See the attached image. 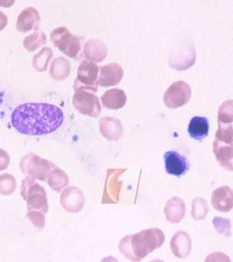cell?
<instances>
[{
  "instance_id": "cell-1",
  "label": "cell",
  "mask_w": 233,
  "mask_h": 262,
  "mask_svg": "<svg viewBox=\"0 0 233 262\" xmlns=\"http://www.w3.org/2000/svg\"><path fill=\"white\" fill-rule=\"evenodd\" d=\"M64 122L63 112L47 103H26L13 110L11 122L19 133L44 136L56 131Z\"/></svg>"
},
{
  "instance_id": "cell-2",
  "label": "cell",
  "mask_w": 233,
  "mask_h": 262,
  "mask_svg": "<svg viewBox=\"0 0 233 262\" xmlns=\"http://www.w3.org/2000/svg\"><path fill=\"white\" fill-rule=\"evenodd\" d=\"M165 234L158 228L143 230L135 234L127 235L121 239L120 252L131 261H140L162 246Z\"/></svg>"
},
{
  "instance_id": "cell-3",
  "label": "cell",
  "mask_w": 233,
  "mask_h": 262,
  "mask_svg": "<svg viewBox=\"0 0 233 262\" xmlns=\"http://www.w3.org/2000/svg\"><path fill=\"white\" fill-rule=\"evenodd\" d=\"M22 197L27 202L29 211H39L47 213L49 206L45 190L36 182L34 178L27 177L22 181Z\"/></svg>"
},
{
  "instance_id": "cell-4",
  "label": "cell",
  "mask_w": 233,
  "mask_h": 262,
  "mask_svg": "<svg viewBox=\"0 0 233 262\" xmlns=\"http://www.w3.org/2000/svg\"><path fill=\"white\" fill-rule=\"evenodd\" d=\"M51 40L55 47L69 58H76L81 50L80 37L72 34L65 27L54 30L51 34Z\"/></svg>"
},
{
  "instance_id": "cell-5",
  "label": "cell",
  "mask_w": 233,
  "mask_h": 262,
  "mask_svg": "<svg viewBox=\"0 0 233 262\" xmlns=\"http://www.w3.org/2000/svg\"><path fill=\"white\" fill-rule=\"evenodd\" d=\"M54 164L35 154H26L19 162L21 171L34 179L45 181Z\"/></svg>"
},
{
  "instance_id": "cell-6",
  "label": "cell",
  "mask_w": 233,
  "mask_h": 262,
  "mask_svg": "<svg viewBox=\"0 0 233 262\" xmlns=\"http://www.w3.org/2000/svg\"><path fill=\"white\" fill-rule=\"evenodd\" d=\"M100 69L97 64L89 61H84L78 68L77 78L75 80V91L86 90L96 93L98 90L97 79L99 76Z\"/></svg>"
},
{
  "instance_id": "cell-7",
  "label": "cell",
  "mask_w": 233,
  "mask_h": 262,
  "mask_svg": "<svg viewBox=\"0 0 233 262\" xmlns=\"http://www.w3.org/2000/svg\"><path fill=\"white\" fill-rule=\"evenodd\" d=\"M73 105L82 115L97 118L101 113L98 97L92 91L78 90L73 97Z\"/></svg>"
},
{
  "instance_id": "cell-8",
  "label": "cell",
  "mask_w": 233,
  "mask_h": 262,
  "mask_svg": "<svg viewBox=\"0 0 233 262\" xmlns=\"http://www.w3.org/2000/svg\"><path fill=\"white\" fill-rule=\"evenodd\" d=\"M191 94L189 84L183 81L174 82L164 94V104L171 109L183 107L189 102Z\"/></svg>"
},
{
  "instance_id": "cell-9",
  "label": "cell",
  "mask_w": 233,
  "mask_h": 262,
  "mask_svg": "<svg viewBox=\"0 0 233 262\" xmlns=\"http://www.w3.org/2000/svg\"><path fill=\"white\" fill-rule=\"evenodd\" d=\"M60 203L67 212L69 213H78L83 209L86 199L84 194L80 188L69 187L62 191Z\"/></svg>"
},
{
  "instance_id": "cell-10",
  "label": "cell",
  "mask_w": 233,
  "mask_h": 262,
  "mask_svg": "<svg viewBox=\"0 0 233 262\" xmlns=\"http://www.w3.org/2000/svg\"><path fill=\"white\" fill-rule=\"evenodd\" d=\"M166 171L175 177H181L189 170V163L186 157L177 151H168L164 154Z\"/></svg>"
},
{
  "instance_id": "cell-11",
  "label": "cell",
  "mask_w": 233,
  "mask_h": 262,
  "mask_svg": "<svg viewBox=\"0 0 233 262\" xmlns=\"http://www.w3.org/2000/svg\"><path fill=\"white\" fill-rule=\"evenodd\" d=\"M111 172L107 173V181H106L105 188H104V195H103L102 203H116L119 200L121 186L122 184L119 183V177L126 170H110Z\"/></svg>"
},
{
  "instance_id": "cell-12",
  "label": "cell",
  "mask_w": 233,
  "mask_h": 262,
  "mask_svg": "<svg viewBox=\"0 0 233 262\" xmlns=\"http://www.w3.org/2000/svg\"><path fill=\"white\" fill-rule=\"evenodd\" d=\"M124 76L122 67L118 63H110L101 68L97 84L101 86H112L119 84Z\"/></svg>"
},
{
  "instance_id": "cell-13",
  "label": "cell",
  "mask_w": 233,
  "mask_h": 262,
  "mask_svg": "<svg viewBox=\"0 0 233 262\" xmlns=\"http://www.w3.org/2000/svg\"><path fill=\"white\" fill-rule=\"evenodd\" d=\"M41 23L39 12L34 7H28L18 16L16 29L21 33H27L31 30L37 31Z\"/></svg>"
},
{
  "instance_id": "cell-14",
  "label": "cell",
  "mask_w": 233,
  "mask_h": 262,
  "mask_svg": "<svg viewBox=\"0 0 233 262\" xmlns=\"http://www.w3.org/2000/svg\"><path fill=\"white\" fill-rule=\"evenodd\" d=\"M212 205L214 209L222 212H228L233 206L232 190L228 186H222L212 193Z\"/></svg>"
},
{
  "instance_id": "cell-15",
  "label": "cell",
  "mask_w": 233,
  "mask_h": 262,
  "mask_svg": "<svg viewBox=\"0 0 233 262\" xmlns=\"http://www.w3.org/2000/svg\"><path fill=\"white\" fill-rule=\"evenodd\" d=\"M170 248L174 256L178 258H186L192 249V241L188 233L180 231L175 233L170 241Z\"/></svg>"
},
{
  "instance_id": "cell-16",
  "label": "cell",
  "mask_w": 233,
  "mask_h": 262,
  "mask_svg": "<svg viewBox=\"0 0 233 262\" xmlns=\"http://www.w3.org/2000/svg\"><path fill=\"white\" fill-rule=\"evenodd\" d=\"M99 125L101 134L108 140L118 141L123 136V126L116 118L104 117L100 121Z\"/></svg>"
},
{
  "instance_id": "cell-17",
  "label": "cell",
  "mask_w": 233,
  "mask_h": 262,
  "mask_svg": "<svg viewBox=\"0 0 233 262\" xmlns=\"http://www.w3.org/2000/svg\"><path fill=\"white\" fill-rule=\"evenodd\" d=\"M164 213L167 220L172 224H178L182 221L186 214V206L183 199L179 197L171 198L166 204Z\"/></svg>"
},
{
  "instance_id": "cell-18",
  "label": "cell",
  "mask_w": 233,
  "mask_h": 262,
  "mask_svg": "<svg viewBox=\"0 0 233 262\" xmlns=\"http://www.w3.org/2000/svg\"><path fill=\"white\" fill-rule=\"evenodd\" d=\"M103 106L110 110H119L125 107L127 102V96L122 90H108L101 97Z\"/></svg>"
},
{
  "instance_id": "cell-19",
  "label": "cell",
  "mask_w": 233,
  "mask_h": 262,
  "mask_svg": "<svg viewBox=\"0 0 233 262\" xmlns=\"http://www.w3.org/2000/svg\"><path fill=\"white\" fill-rule=\"evenodd\" d=\"M213 150L219 164L224 168L232 171V144L215 140Z\"/></svg>"
},
{
  "instance_id": "cell-20",
  "label": "cell",
  "mask_w": 233,
  "mask_h": 262,
  "mask_svg": "<svg viewBox=\"0 0 233 262\" xmlns=\"http://www.w3.org/2000/svg\"><path fill=\"white\" fill-rule=\"evenodd\" d=\"M209 128V120L206 117L195 116L188 125V134L192 139L201 141L207 137Z\"/></svg>"
},
{
  "instance_id": "cell-21",
  "label": "cell",
  "mask_w": 233,
  "mask_h": 262,
  "mask_svg": "<svg viewBox=\"0 0 233 262\" xmlns=\"http://www.w3.org/2000/svg\"><path fill=\"white\" fill-rule=\"evenodd\" d=\"M84 54L89 62H100L105 59L107 49L102 41L97 39H92L85 45Z\"/></svg>"
},
{
  "instance_id": "cell-22",
  "label": "cell",
  "mask_w": 233,
  "mask_h": 262,
  "mask_svg": "<svg viewBox=\"0 0 233 262\" xmlns=\"http://www.w3.org/2000/svg\"><path fill=\"white\" fill-rule=\"evenodd\" d=\"M47 180L49 186L57 192H60L69 183L68 175L55 164L52 166Z\"/></svg>"
},
{
  "instance_id": "cell-23",
  "label": "cell",
  "mask_w": 233,
  "mask_h": 262,
  "mask_svg": "<svg viewBox=\"0 0 233 262\" xmlns=\"http://www.w3.org/2000/svg\"><path fill=\"white\" fill-rule=\"evenodd\" d=\"M71 70L69 61L63 57H58L53 60L51 65L50 75L55 80H63L68 77Z\"/></svg>"
},
{
  "instance_id": "cell-24",
  "label": "cell",
  "mask_w": 233,
  "mask_h": 262,
  "mask_svg": "<svg viewBox=\"0 0 233 262\" xmlns=\"http://www.w3.org/2000/svg\"><path fill=\"white\" fill-rule=\"evenodd\" d=\"M53 57V51L49 47L41 49L38 53L36 54L33 58V67L36 71L44 72L48 70L49 62Z\"/></svg>"
},
{
  "instance_id": "cell-25",
  "label": "cell",
  "mask_w": 233,
  "mask_h": 262,
  "mask_svg": "<svg viewBox=\"0 0 233 262\" xmlns=\"http://www.w3.org/2000/svg\"><path fill=\"white\" fill-rule=\"evenodd\" d=\"M47 43V37L42 31L34 32V34L27 36L24 40V47L28 52H34L36 49L44 46Z\"/></svg>"
},
{
  "instance_id": "cell-26",
  "label": "cell",
  "mask_w": 233,
  "mask_h": 262,
  "mask_svg": "<svg viewBox=\"0 0 233 262\" xmlns=\"http://www.w3.org/2000/svg\"><path fill=\"white\" fill-rule=\"evenodd\" d=\"M209 212L208 204L206 199L202 197H197L193 200L191 215L193 219L198 221L204 220Z\"/></svg>"
},
{
  "instance_id": "cell-27",
  "label": "cell",
  "mask_w": 233,
  "mask_h": 262,
  "mask_svg": "<svg viewBox=\"0 0 233 262\" xmlns=\"http://www.w3.org/2000/svg\"><path fill=\"white\" fill-rule=\"evenodd\" d=\"M16 181L14 177L10 173L0 175V194L3 195H10L16 190Z\"/></svg>"
},
{
  "instance_id": "cell-28",
  "label": "cell",
  "mask_w": 233,
  "mask_h": 262,
  "mask_svg": "<svg viewBox=\"0 0 233 262\" xmlns=\"http://www.w3.org/2000/svg\"><path fill=\"white\" fill-rule=\"evenodd\" d=\"M213 224L217 232L221 234L229 236L231 235V226L229 220L223 219L222 217H215L213 220Z\"/></svg>"
},
{
  "instance_id": "cell-29",
  "label": "cell",
  "mask_w": 233,
  "mask_h": 262,
  "mask_svg": "<svg viewBox=\"0 0 233 262\" xmlns=\"http://www.w3.org/2000/svg\"><path fill=\"white\" fill-rule=\"evenodd\" d=\"M28 220L32 223L33 225L39 230H42L45 226V217L44 212L39 211H29L27 213Z\"/></svg>"
},
{
  "instance_id": "cell-30",
  "label": "cell",
  "mask_w": 233,
  "mask_h": 262,
  "mask_svg": "<svg viewBox=\"0 0 233 262\" xmlns=\"http://www.w3.org/2000/svg\"><path fill=\"white\" fill-rule=\"evenodd\" d=\"M10 163V155L4 149H0V171L6 170Z\"/></svg>"
},
{
  "instance_id": "cell-31",
  "label": "cell",
  "mask_w": 233,
  "mask_h": 262,
  "mask_svg": "<svg viewBox=\"0 0 233 262\" xmlns=\"http://www.w3.org/2000/svg\"><path fill=\"white\" fill-rule=\"evenodd\" d=\"M8 24V17L4 12L0 11V31H3Z\"/></svg>"
}]
</instances>
